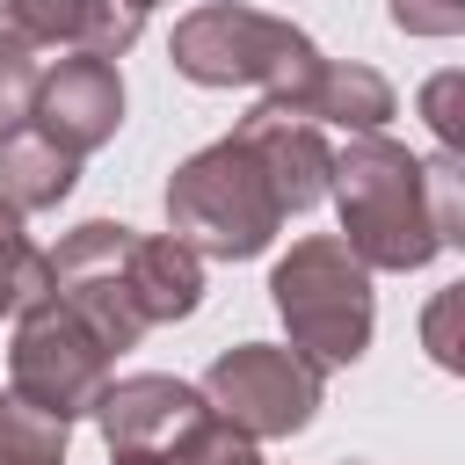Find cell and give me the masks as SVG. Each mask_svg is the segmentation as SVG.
Returning a JSON list of instances; mask_svg holds the SVG:
<instances>
[{
    "label": "cell",
    "instance_id": "9c48e42d",
    "mask_svg": "<svg viewBox=\"0 0 465 465\" xmlns=\"http://www.w3.org/2000/svg\"><path fill=\"white\" fill-rule=\"evenodd\" d=\"M203 414H211V407H203L196 385L160 378V371H138V378H109L87 421L102 429L109 450H174Z\"/></svg>",
    "mask_w": 465,
    "mask_h": 465
},
{
    "label": "cell",
    "instance_id": "2e32d148",
    "mask_svg": "<svg viewBox=\"0 0 465 465\" xmlns=\"http://www.w3.org/2000/svg\"><path fill=\"white\" fill-rule=\"evenodd\" d=\"M0 465H65V421H51L7 392L0 400Z\"/></svg>",
    "mask_w": 465,
    "mask_h": 465
},
{
    "label": "cell",
    "instance_id": "30bf717a",
    "mask_svg": "<svg viewBox=\"0 0 465 465\" xmlns=\"http://www.w3.org/2000/svg\"><path fill=\"white\" fill-rule=\"evenodd\" d=\"M232 131L254 145V160H262V174H269V189H276L283 218H291V211H312V203L327 196V182H334V145H327V131H320V124L276 116V109H262V102H254Z\"/></svg>",
    "mask_w": 465,
    "mask_h": 465
},
{
    "label": "cell",
    "instance_id": "6da1fadb",
    "mask_svg": "<svg viewBox=\"0 0 465 465\" xmlns=\"http://www.w3.org/2000/svg\"><path fill=\"white\" fill-rule=\"evenodd\" d=\"M334 211H341V247L378 276H407V269H429L443 254L436 240V218H429V189H421V153H407L400 138L385 131H363L334 153V182H327Z\"/></svg>",
    "mask_w": 465,
    "mask_h": 465
},
{
    "label": "cell",
    "instance_id": "7402d4cb",
    "mask_svg": "<svg viewBox=\"0 0 465 465\" xmlns=\"http://www.w3.org/2000/svg\"><path fill=\"white\" fill-rule=\"evenodd\" d=\"M458 305H465V291L450 283V291H436V305H429V320H421L429 356H436L443 371H465V349H458Z\"/></svg>",
    "mask_w": 465,
    "mask_h": 465
},
{
    "label": "cell",
    "instance_id": "9a60e30c",
    "mask_svg": "<svg viewBox=\"0 0 465 465\" xmlns=\"http://www.w3.org/2000/svg\"><path fill=\"white\" fill-rule=\"evenodd\" d=\"M36 298H51V262H44V247L29 240L22 211L0 203V320L29 312Z\"/></svg>",
    "mask_w": 465,
    "mask_h": 465
},
{
    "label": "cell",
    "instance_id": "277c9868",
    "mask_svg": "<svg viewBox=\"0 0 465 465\" xmlns=\"http://www.w3.org/2000/svg\"><path fill=\"white\" fill-rule=\"evenodd\" d=\"M167 58L196 87H262V102H269V94H291L320 65V44L283 15H262V7H240V0H211V7L174 22Z\"/></svg>",
    "mask_w": 465,
    "mask_h": 465
},
{
    "label": "cell",
    "instance_id": "52a82bcc",
    "mask_svg": "<svg viewBox=\"0 0 465 465\" xmlns=\"http://www.w3.org/2000/svg\"><path fill=\"white\" fill-rule=\"evenodd\" d=\"M124 254H131V225H116V218H87V225H73V232L44 254V262H51V298H58L109 356L145 334V320H138V305H131V291H124Z\"/></svg>",
    "mask_w": 465,
    "mask_h": 465
},
{
    "label": "cell",
    "instance_id": "8fae6325",
    "mask_svg": "<svg viewBox=\"0 0 465 465\" xmlns=\"http://www.w3.org/2000/svg\"><path fill=\"white\" fill-rule=\"evenodd\" d=\"M0 15H7V29L22 44H73V51L109 58V65L145 29V15L124 7V0H0Z\"/></svg>",
    "mask_w": 465,
    "mask_h": 465
},
{
    "label": "cell",
    "instance_id": "ba28073f",
    "mask_svg": "<svg viewBox=\"0 0 465 465\" xmlns=\"http://www.w3.org/2000/svg\"><path fill=\"white\" fill-rule=\"evenodd\" d=\"M29 124H36L51 145H65L73 160H87V153L109 145L116 124H124V73H116L109 58H87V51L58 58V65L36 80Z\"/></svg>",
    "mask_w": 465,
    "mask_h": 465
},
{
    "label": "cell",
    "instance_id": "4fadbf2b",
    "mask_svg": "<svg viewBox=\"0 0 465 465\" xmlns=\"http://www.w3.org/2000/svg\"><path fill=\"white\" fill-rule=\"evenodd\" d=\"M124 291H131V305H138V320H145V327L189 320V312L203 305V262H196L174 232H131Z\"/></svg>",
    "mask_w": 465,
    "mask_h": 465
},
{
    "label": "cell",
    "instance_id": "cb8c5ba5",
    "mask_svg": "<svg viewBox=\"0 0 465 465\" xmlns=\"http://www.w3.org/2000/svg\"><path fill=\"white\" fill-rule=\"evenodd\" d=\"M124 7H138V15H145V7H160V0H124Z\"/></svg>",
    "mask_w": 465,
    "mask_h": 465
},
{
    "label": "cell",
    "instance_id": "7c38bea8",
    "mask_svg": "<svg viewBox=\"0 0 465 465\" xmlns=\"http://www.w3.org/2000/svg\"><path fill=\"white\" fill-rule=\"evenodd\" d=\"M262 109L298 116V124H334V131L363 138V131H385V116H392V87H385V73H371V65L320 58L291 94H269Z\"/></svg>",
    "mask_w": 465,
    "mask_h": 465
},
{
    "label": "cell",
    "instance_id": "d6986e66",
    "mask_svg": "<svg viewBox=\"0 0 465 465\" xmlns=\"http://www.w3.org/2000/svg\"><path fill=\"white\" fill-rule=\"evenodd\" d=\"M167 458H174V465H262V450H254L240 429H225L218 414H203V421H196Z\"/></svg>",
    "mask_w": 465,
    "mask_h": 465
},
{
    "label": "cell",
    "instance_id": "ffe728a7",
    "mask_svg": "<svg viewBox=\"0 0 465 465\" xmlns=\"http://www.w3.org/2000/svg\"><path fill=\"white\" fill-rule=\"evenodd\" d=\"M458 94H465V73H436V80L421 87V116H429V131H436V145H443V153H458V145H465Z\"/></svg>",
    "mask_w": 465,
    "mask_h": 465
},
{
    "label": "cell",
    "instance_id": "603a6c76",
    "mask_svg": "<svg viewBox=\"0 0 465 465\" xmlns=\"http://www.w3.org/2000/svg\"><path fill=\"white\" fill-rule=\"evenodd\" d=\"M109 465H174L167 450H109Z\"/></svg>",
    "mask_w": 465,
    "mask_h": 465
},
{
    "label": "cell",
    "instance_id": "5bb4252c",
    "mask_svg": "<svg viewBox=\"0 0 465 465\" xmlns=\"http://www.w3.org/2000/svg\"><path fill=\"white\" fill-rule=\"evenodd\" d=\"M73 182H80V160L65 145H51L36 124L0 138V203L7 211H22V218L29 211H58L73 196Z\"/></svg>",
    "mask_w": 465,
    "mask_h": 465
},
{
    "label": "cell",
    "instance_id": "5b68a950",
    "mask_svg": "<svg viewBox=\"0 0 465 465\" xmlns=\"http://www.w3.org/2000/svg\"><path fill=\"white\" fill-rule=\"evenodd\" d=\"M203 407L240 429L247 443H276V436H298L320 400H327V371L305 363L298 349H276V341H240V349H218L211 371H203Z\"/></svg>",
    "mask_w": 465,
    "mask_h": 465
},
{
    "label": "cell",
    "instance_id": "7a4b0ae2",
    "mask_svg": "<svg viewBox=\"0 0 465 465\" xmlns=\"http://www.w3.org/2000/svg\"><path fill=\"white\" fill-rule=\"evenodd\" d=\"M276 225H283V203L240 131H225L218 145L189 153L167 174V232L196 262H247L276 240Z\"/></svg>",
    "mask_w": 465,
    "mask_h": 465
},
{
    "label": "cell",
    "instance_id": "8992f818",
    "mask_svg": "<svg viewBox=\"0 0 465 465\" xmlns=\"http://www.w3.org/2000/svg\"><path fill=\"white\" fill-rule=\"evenodd\" d=\"M7 378H15V400L51 414V421H87L102 385H109V349L58 305V298H36L29 312H15V349H7Z\"/></svg>",
    "mask_w": 465,
    "mask_h": 465
},
{
    "label": "cell",
    "instance_id": "ac0fdd59",
    "mask_svg": "<svg viewBox=\"0 0 465 465\" xmlns=\"http://www.w3.org/2000/svg\"><path fill=\"white\" fill-rule=\"evenodd\" d=\"M421 189H429L436 240H443V247H458V240H465V174H458V153H436V160H421Z\"/></svg>",
    "mask_w": 465,
    "mask_h": 465
},
{
    "label": "cell",
    "instance_id": "e0dca14e",
    "mask_svg": "<svg viewBox=\"0 0 465 465\" xmlns=\"http://www.w3.org/2000/svg\"><path fill=\"white\" fill-rule=\"evenodd\" d=\"M36 80H44L36 44H22L15 29H0V138L29 124V109H36Z\"/></svg>",
    "mask_w": 465,
    "mask_h": 465
},
{
    "label": "cell",
    "instance_id": "3957f363",
    "mask_svg": "<svg viewBox=\"0 0 465 465\" xmlns=\"http://www.w3.org/2000/svg\"><path fill=\"white\" fill-rule=\"evenodd\" d=\"M269 298L291 327V349L320 371L334 363H356L371 349V327H378V298H371V269L334 240V232H312V240H291V254L269 269Z\"/></svg>",
    "mask_w": 465,
    "mask_h": 465
},
{
    "label": "cell",
    "instance_id": "44dd1931",
    "mask_svg": "<svg viewBox=\"0 0 465 465\" xmlns=\"http://www.w3.org/2000/svg\"><path fill=\"white\" fill-rule=\"evenodd\" d=\"M385 15L407 36H458L465 29V0H385Z\"/></svg>",
    "mask_w": 465,
    "mask_h": 465
}]
</instances>
